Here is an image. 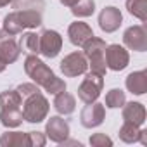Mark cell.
<instances>
[{"label":"cell","instance_id":"cell-1","mask_svg":"<svg viewBox=\"0 0 147 147\" xmlns=\"http://www.w3.org/2000/svg\"><path fill=\"white\" fill-rule=\"evenodd\" d=\"M106 42L102 38H97L95 35L90 36L85 43H83V54L88 61V67L94 73L99 75H106Z\"/></svg>","mask_w":147,"mask_h":147},{"label":"cell","instance_id":"cell-2","mask_svg":"<svg viewBox=\"0 0 147 147\" xmlns=\"http://www.w3.org/2000/svg\"><path fill=\"white\" fill-rule=\"evenodd\" d=\"M24 73L33 80V83H36L38 87H42L43 90L49 88V85L57 78L54 75V71L42 61L38 59L36 55L30 54L26 59H24Z\"/></svg>","mask_w":147,"mask_h":147},{"label":"cell","instance_id":"cell-3","mask_svg":"<svg viewBox=\"0 0 147 147\" xmlns=\"http://www.w3.org/2000/svg\"><path fill=\"white\" fill-rule=\"evenodd\" d=\"M49 100L42 92H36L23 100V118L28 123H42L49 114Z\"/></svg>","mask_w":147,"mask_h":147},{"label":"cell","instance_id":"cell-4","mask_svg":"<svg viewBox=\"0 0 147 147\" xmlns=\"http://www.w3.org/2000/svg\"><path fill=\"white\" fill-rule=\"evenodd\" d=\"M104 88V75H99V73H87L83 82L80 83L78 87V99L85 104H90V102H95L100 95Z\"/></svg>","mask_w":147,"mask_h":147},{"label":"cell","instance_id":"cell-5","mask_svg":"<svg viewBox=\"0 0 147 147\" xmlns=\"http://www.w3.org/2000/svg\"><path fill=\"white\" fill-rule=\"evenodd\" d=\"M59 69L64 76L67 78H75V76H80V75H85L87 69H88V61L85 57L83 52H71L67 54L61 64H59Z\"/></svg>","mask_w":147,"mask_h":147},{"label":"cell","instance_id":"cell-6","mask_svg":"<svg viewBox=\"0 0 147 147\" xmlns=\"http://www.w3.org/2000/svg\"><path fill=\"white\" fill-rule=\"evenodd\" d=\"M38 36H40V54L47 59L57 57L62 49V36L55 30H43Z\"/></svg>","mask_w":147,"mask_h":147},{"label":"cell","instance_id":"cell-7","mask_svg":"<svg viewBox=\"0 0 147 147\" xmlns=\"http://www.w3.org/2000/svg\"><path fill=\"white\" fill-rule=\"evenodd\" d=\"M104 119H106V107L97 100L87 104L80 113V123L85 128H97L104 123Z\"/></svg>","mask_w":147,"mask_h":147},{"label":"cell","instance_id":"cell-8","mask_svg":"<svg viewBox=\"0 0 147 147\" xmlns=\"http://www.w3.org/2000/svg\"><path fill=\"white\" fill-rule=\"evenodd\" d=\"M130 64V54L119 43H113L106 47V66L111 71H123Z\"/></svg>","mask_w":147,"mask_h":147},{"label":"cell","instance_id":"cell-9","mask_svg":"<svg viewBox=\"0 0 147 147\" xmlns=\"http://www.w3.org/2000/svg\"><path fill=\"white\" fill-rule=\"evenodd\" d=\"M123 43L130 50L145 52L147 50V31H145V28L140 24L126 28V31L123 33Z\"/></svg>","mask_w":147,"mask_h":147},{"label":"cell","instance_id":"cell-10","mask_svg":"<svg viewBox=\"0 0 147 147\" xmlns=\"http://www.w3.org/2000/svg\"><path fill=\"white\" fill-rule=\"evenodd\" d=\"M123 23V14L118 7L107 5L99 14V26L104 33H114Z\"/></svg>","mask_w":147,"mask_h":147},{"label":"cell","instance_id":"cell-11","mask_svg":"<svg viewBox=\"0 0 147 147\" xmlns=\"http://www.w3.org/2000/svg\"><path fill=\"white\" fill-rule=\"evenodd\" d=\"M47 138H50L55 144H62L69 137V123L62 119L61 116H50L45 125Z\"/></svg>","mask_w":147,"mask_h":147},{"label":"cell","instance_id":"cell-12","mask_svg":"<svg viewBox=\"0 0 147 147\" xmlns=\"http://www.w3.org/2000/svg\"><path fill=\"white\" fill-rule=\"evenodd\" d=\"M19 54H21V49H19V43L16 42V38L2 30L0 31V59L5 64H12L18 61Z\"/></svg>","mask_w":147,"mask_h":147},{"label":"cell","instance_id":"cell-13","mask_svg":"<svg viewBox=\"0 0 147 147\" xmlns=\"http://www.w3.org/2000/svg\"><path fill=\"white\" fill-rule=\"evenodd\" d=\"M67 36H69V42L75 47H83V43L90 36H94V31H92V28L87 23L75 21V23H71L69 28H67Z\"/></svg>","mask_w":147,"mask_h":147},{"label":"cell","instance_id":"cell-14","mask_svg":"<svg viewBox=\"0 0 147 147\" xmlns=\"http://www.w3.org/2000/svg\"><path fill=\"white\" fill-rule=\"evenodd\" d=\"M128 92H131L133 95H144L147 92V71L142 69V71H133L126 76V82H125Z\"/></svg>","mask_w":147,"mask_h":147},{"label":"cell","instance_id":"cell-15","mask_svg":"<svg viewBox=\"0 0 147 147\" xmlns=\"http://www.w3.org/2000/svg\"><path fill=\"white\" fill-rule=\"evenodd\" d=\"M145 116H147V113H145L144 104L133 102V100L123 104V119L125 121H131V123L142 126L145 123Z\"/></svg>","mask_w":147,"mask_h":147},{"label":"cell","instance_id":"cell-16","mask_svg":"<svg viewBox=\"0 0 147 147\" xmlns=\"http://www.w3.org/2000/svg\"><path fill=\"white\" fill-rule=\"evenodd\" d=\"M14 14L23 28H38L43 23L42 11L38 9H19V11H14Z\"/></svg>","mask_w":147,"mask_h":147},{"label":"cell","instance_id":"cell-17","mask_svg":"<svg viewBox=\"0 0 147 147\" xmlns=\"http://www.w3.org/2000/svg\"><path fill=\"white\" fill-rule=\"evenodd\" d=\"M54 109L61 114V116H69L75 113L76 109V99L73 97L69 92L62 90L59 94H55V99H54Z\"/></svg>","mask_w":147,"mask_h":147},{"label":"cell","instance_id":"cell-18","mask_svg":"<svg viewBox=\"0 0 147 147\" xmlns=\"http://www.w3.org/2000/svg\"><path fill=\"white\" fill-rule=\"evenodd\" d=\"M0 145L2 147H30L28 133L23 131H5L0 137Z\"/></svg>","mask_w":147,"mask_h":147},{"label":"cell","instance_id":"cell-19","mask_svg":"<svg viewBox=\"0 0 147 147\" xmlns=\"http://www.w3.org/2000/svg\"><path fill=\"white\" fill-rule=\"evenodd\" d=\"M19 49L21 52H26L28 55L33 54H40V36L33 31H28V33H23L21 40H19Z\"/></svg>","mask_w":147,"mask_h":147},{"label":"cell","instance_id":"cell-20","mask_svg":"<svg viewBox=\"0 0 147 147\" xmlns=\"http://www.w3.org/2000/svg\"><path fill=\"white\" fill-rule=\"evenodd\" d=\"M23 121V109H0V123L5 128H16Z\"/></svg>","mask_w":147,"mask_h":147},{"label":"cell","instance_id":"cell-21","mask_svg":"<svg viewBox=\"0 0 147 147\" xmlns=\"http://www.w3.org/2000/svg\"><path fill=\"white\" fill-rule=\"evenodd\" d=\"M0 109H23V99L18 90L0 92Z\"/></svg>","mask_w":147,"mask_h":147},{"label":"cell","instance_id":"cell-22","mask_svg":"<svg viewBox=\"0 0 147 147\" xmlns=\"http://www.w3.org/2000/svg\"><path fill=\"white\" fill-rule=\"evenodd\" d=\"M138 133H140V126L131 123V121H125L119 128V138L125 142V144H135L138 142Z\"/></svg>","mask_w":147,"mask_h":147},{"label":"cell","instance_id":"cell-23","mask_svg":"<svg viewBox=\"0 0 147 147\" xmlns=\"http://www.w3.org/2000/svg\"><path fill=\"white\" fill-rule=\"evenodd\" d=\"M126 9L133 18L140 19L142 23L147 21V0H126Z\"/></svg>","mask_w":147,"mask_h":147},{"label":"cell","instance_id":"cell-24","mask_svg":"<svg viewBox=\"0 0 147 147\" xmlns=\"http://www.w3.org/2000/svg\"><path fill=\"white\" fill-rule=\"evenodd\" d=\"M73 16L76 18H88L95 12V0H78V2L71 7Z\"/></svg>","mask_w":147,"mask_h":147},{"label":"cell","instance_id":"cell-25","mask_svg":"<svg viewBox=\"0 0 147 147\" xmlns=\"http://www.w3.org/2000/svg\"><path fill=\"white\" fill-rule=\"evenodd\" d=\"M126 102V95L121 88H113L106 94V106L111 109H118L123 107V104Z\"/></svg>","mask_w":147,"mask_h":147},{"label":"cell","instance_id":"cell-26","mask_svg":"<svg viewBox=\"0 0 147 147\" xmlns=\"http://www.w3.org/2000/svg\"><path fill=\"white\" fill-rule=\"evenodd\" d=\"M23 26L19 24V21L16 19V14L14 12H11V14H7L5 18H4V31L5 33H9V35H19V33H23Z\"/></svg>","mask_w":147,"mask_h":147},{"label":"cell","instance_id":"cell-27","mask_svg":"<svg viewBox=\"0 0 147 147\" xmlns=\"http://www.w3.org/2000/svg\"><path fill=\"white\" fill-rule=\"evenodd\" d=\"M12 4H14L16 11H19V9H38V11H43V7H45L43 0H12Z\"/></svg>","mask_w":147,"mask_h":147},{"label":"cell","instance_id":"cell-28","mask_svg":"<svg viewBox=\"0 0 147 147\" xmlns=\"http://www.w3.org/2000/svg\"><path fill=\"white\" fill-rule=\"evenodd\" d=\"M90 145L94 147H106V145H113V140L106 135V133H94L90 135Z\"/></svg>","mask_w":147,"mask_h":147},{"label":"cell","instance_id":"cell-29","mask_svg":"<svg viewBox=\"0 0 147 147\" xmlns=\"http://www.w3.org/2000/svg\"><path fill=\"white\" fill-rule=\"evenodd\" d=\"M16 90H18V94L21 95L23 100H24L26 97H30V95H33V94H36V92H40L36 83H21Z\"/></svg>","mask_w":147,"mask_h":147},{"label":"cell","instance_id":"cell-30","mask_svg":"<svg viewBox=\"0 0 147 147\" xmlns=\"http://www.w3.org/2000/svg\"><path fill=\"white\" fill-rule=\"evenodd\" d=\"M28 142H30V147H43L47 142V137L42 131H28Z\"/></svg>","mask_w":147,"mask_h":147},{"label":"cell","instance_id":"cell-31","mask_svg":"<svg viewBox=\"0 0 147 147\" xmlns=\"http://www.w3.org/2000/svg\"><path fill=\"white\" fill-rule=\"evenodd\" d=\"M138 142H140L142 145H147V130H140V133H138Z\"/></svg>","mask_w":147,"mask_h":147},{"label":"cell","instance_id":"cell-32","mask_svg":"<svg viewBox=\"0 0 147 147\" xmlns=\"http://www.w3.org/2000/svg\"><path fill=\"white\" fill-rule=\"evenodd\" d=\"M59 2H61L62 5H66V7H73V5L78 2V0H59Z\"/></svg>","mask_w":147,"mask_h":147},{"label":"cell","instance_id":"cell-33","mask_svg":"<svg viewBox=\"0 0 147 147\" xmlns=\"http://www.w3.org/2000/svg\"><path fill=\"white\" fill-rule=\"evenodd\" d=\"M9 4H12V0H0V7H5Z\"/></svg>","mask_w":147,"mask_h":147},{"label":"cell","instance_id":"cell-34","mask_svg":"<svg viewBox=\"0 0 147 147\" xmlns=\"http://www.w3.org/2000/svg\"><path fill=\"white\" fill-rule=\"evenodd\" d=\"M5 67H7V64H5L2 59H0V73H2V71H5Z\"/></svg>","mask_w":147,"mask_h":147}]
</instances>
